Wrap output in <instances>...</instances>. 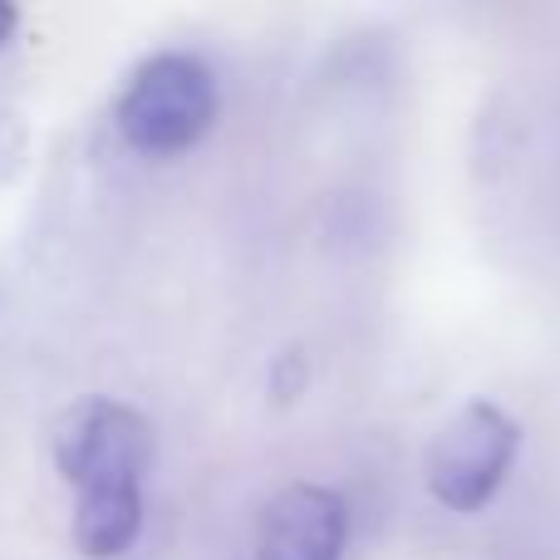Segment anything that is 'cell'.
Returning <instances> with one entry per match:
<instances>
[{
	"instance_id": "cell-2",
	"label": "cell",
	"mask_w": 560,
	"mask_h": 560,
	"mask_svg": "<svg viewBox=\"0 0 560 560\" xmlns=\"http://www.w3.org/2000/svg\"><path fill=\"white\" fill-rule=\"evenodd\" d=\"M217 114H222V89H217L212 65L187 55V49L148 55L128 74L114 104L124 143L148 158H177L197 148L212 133Z\"/></svg>"
},
{
	"instance_id": "cell-6",
	"label": "cell",
	"mask_w": 560,
	"mask_h": 560,
	"mask_svg": "<svg viewBox=\"0 0 560 560\" xmlns=\"http://www.w3.org/2000/svg\"><path fill=\"white\" fill-rule=\"evenodd\" d=\"M15 25H20V10H15V5H5V0H0V49L10 45V35H15Z\"/></svg>"
},
{
	"instance_id": "cell-4",
	"label": "cell",
	"mask_w": 560,
	"mask_h": 560,
	"mask_svg": "<svg viewBox=\"0 0 560 560\" xmlns=\"http://www.w3.org/2000/svg\"><path fill=\"white\" fill-rule=\"evenodd\" d=\"M349 502L325 482L280 487L256 516V560H345Z\"/></svg>"
},
{
	"instance_id": "cell-3",
	"label": "cell",
	"mask_w": 560,
	"mask_h": 560,
	"mask_svg": "<svg viewBox=\"0 0 560 560\" xmlns=\"http://www.w3.org/2000/svg\"><path fill=\"white\" fill-rule=\"evenodd\" d=\"M516 457H522V423L492 398H472L433 433L423 453V482L443 512L477 516L497 502Z\"/></svg>"
},
{
	"instance_id": "cell-1",
	"label": "cell",
	"mask_w": 560,
	"mask_h": 560,
	"mask_svg": "<svg viewBox=\"0 0 560 560\" xmlns=\"http://www.w3.org/2000/svg\"><path fill=\"white\" fill-rule=\"evenodd\" d=\"M153 457V423L118 398H84L55 423V467L74 487V546L89 560H118L143 536Z\"/></svg>"
},
{
	"instance_id": "cell-5",
	"label": "cell",
	"mask_w": 560,
	"mask_h": 560,
	"mask_svg": "<svg viewBox=\"0 0 560 560\" xmlns=\"http://www.w3.org/2000/svg\"><path fill=\"white\" fill-rule=\"evenodd\" d=\"M310 384V364H305V349H280L276 369H271V394L276 404H295Z\"/></svg>"
}]
</instances>
